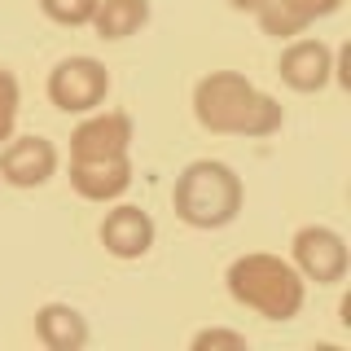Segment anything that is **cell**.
<instances>
[{
    "instance_id": "6da1fadb",
    "label": "cell",
    "mask_w": 351,
    "mask_h": 351,
    "mask_svg": "<svg viewBox=\"0 0 351 351\" xmlns=\"http://www.w3.org/2000/svg\"><path fill=\"white\" fill-rule=\"evenodd\" d=\"M193 119L215 136H272L285 123L277 97L259 93L237 71H211L193 88Z\"/></svg>"
},
{
    "instance_id": "7a4b0ae2",
    "label": "cell",
    "mask_w": 351,
    "mask_h": 351,
    "mask_svg": "<svg viewBox=\"0 0 351 351\" xmlns=\"http://www.w3.org/2000/svg\"><path fill=\"white\" fill-rule=\"evenodd\" d=\"M224 281L233 303L259 312L263 321H294L307 299V281L299 277V268L281 255H263V250L233 259Z\"/></svg>"
},
{
    "instance_id": "3957f363",
    "label": "cell",
    "mask_w": 351,
    "mask_h": 351,
    "mask_svg": "<svg viewBox=\"0 0 351 351\" xmlns=\"http://www.w3.org/2000/svg\"><path fill=\"white\" fill-rule=\"evenodd\" d=\"M241 176L219 158H197L189 162L180 176H176V189H171V206L176 215L184 219L189 228H224L233 224L241 211Z\"/></svg>"
},
{
    "instance_id": "277c9868",
    "label": "cell",
    "mask_w": 351,
    "mask_h": 351,
    "mask_svg": "<svg viewBox=\"0 0 351 351\" xmlns=\"http://www.w3.org/2000/svg\"><path fill=\"white\" fill-rule=\"evenodd\" d=\"M110 97V71L97 58H62L49 71V101L62 114H93Z\"/></svg>"
},
{
    "instance_id": "5b68a950",
    "label": "cell",
    "mask_w": 351,
    "mask_h": 351,
    "mask_svg": "<svg viewBox=\"0 0 351 351\" xmlns=\"http://www.w3.org/2000/svg\"><path fill=\"white\" fill-rule=\"evenodd\" d=\"M132 114L123 110H93L71 132V162H119L132 158Z\"/></svg>"
},
{
    "instance_id": "8992f818",
    "label": "cell",
    "mask_w": 351,
    "mask_h": 351,
    "mask_svg": "<svg viewBox=\"0 0 351 351\" xmlns=\"http://www.w3.org/2000/svg\"><path fill=\"white\" fill-rule=\"evenodd\" d=\"M290 263L299 268L303 281H316V285H338L351 268V255H347V241L343 233H334L329 224H307L294 233L290 241Z\"/></svg>"
},
{
    "instance_id": "52a82bcc",
    "label": "cell",
    "mask_w": 351,
    "mask_h": 351,
    "mask_svg": "<svg viewBox=\"0 0 351 351\" xmlns=\"http://www.w3.org/2000/svg\"><path fill=\"white\" fill-rule=\"evenodd\" d=\"M58 176V145L49 136H9L0 145V180L14 189H40Z\"/></svg>"
},
{
    "instance_id": "ba28073f",
    "label": "cell",
    "mask_w": 351,
    "mask_h": 351,
    "mask_svg": "<svg viewBox=\"0 0 351 351\" xmlns=\"http://www.w3.org/2000/svg\"><path fill=\"white\" fill-rule=\"evenodd\" d=\"M334 49L325 40H290L277 62V75L285 88L294 93H321V88L334 80Z\"/></svg>"
},
{
    "instance_id": "9c48e42d",
    "label": "cell",
    "mask_w": 351,
    "mask_h": 351,
    "mask_svg": "<svg viewBox=\"0 0 351 351\" xmlns=\"http://www.w3.org/2000/svg\"><path fill=\"white\" fill-rule=\"evenodd\" d=\"M338 9H343V0H263L255 9V18H259L263 36L294 40V36H303L316 18H329V14H338Z\"/></svg>"
},
{
    "instance_id": "30bf717a",
    "label": "cell",
    "mask_w": 351,
    "mask_h": 351,
    "mask_svg": "<svg viewBox=\"0 0 351 351\" xmlns=\"http://www.w3.org/2000/svg\"><path fill=\"white\" fill-rule=\"evenodd\" d=\"M101 246L114 259L149 255V246H154V219H149V211L128 206V202L114 206V211H106V219H101Z\"/></svg>"
},
{
    "instance_id": "8fae6325",
    "label": "cell",
    "mask_w": 351,
    "mask_h": 351,
    "mask_svg": "<svg viewBox=\"0 0 351 351\" xmlns=\"http://www.w3.org/2000/svg\"><path fill=\"white\" fill-rule=\"evenodd\" d=\"M36 338L49 351H80V347H88L93 329H88L80 307H71V303H44L40 312H36Z\"/></svg>"
},
{
    "instance_id": "7c38bea8",
    "label": "cell",
    "mask_w": 351,
    "mask_h": 351,
    "mask_svg": "<svg viewBox=\"0 0 351 351\" xmlns=\"http://www.w3.org/2000/svg\"><path fill=\"white\" fill-rule=\"evenodd\" d=\"M71 184L88 202H114L132 184V158L119 162H71Z\"/></svg>"
},
{
    "instance_id": "4fadbf2b",
    "label": "cell",
    "mask_w": 351,
    "mask_h": 351,
    "mask_svg": "<svg viewBox=\"0 0 351 351\" xmlns=\"http://www.w3.org/2000/svg\"><path fill=\"white\" fill-rule=\"evenodd\" d=\"M149 22V0H97L88 27L101 40H128Z\"/></svg>"
},
{
    "instance_id": "5bb4252c",
    "label": "cell",
    "mask_w": 351,
    "mask_h": 351,
    "mask_svg": "<svg viewBox=\"0 0 351 351\" xmlns=\"http://www.w3.org/2000/svg\"><path fill=\"white\" fill-rule=\"evenodd\" d=\"M18 106H22V88H18V75L0 66V145L14 136L18 128Z\"/></svg>"
},
{
    "instance_id": "9a60e30c",
    "label": "cell",
    "mask_w": 351,
    "mask_h": 351,
    "mask_svg": "<svg viewBox=\"0 0 351 351\" xmlns=\"http://www.w3.org/2000/svg\"><path fill=\"white\" fill-rule=\"evenodd\" d=\"M40 9H44V18H53L58 27H88L97 0H40Z\"/></svg>"
},
{
    "instance_id": "2e32d148",
    "label": "cell",
    "mask_w": 351,
    "mask_h": 351,
    "mask_svg": "<svg viewBox=\"0 0 351 351\" xmlns=\"http://www.w3.org/2000/svg\"><path fill=\"white\" fill-rule=\"evenodd\" d=\"M189 347H193V351H215V347L246 351V334H237V329H219V325H211V329H197Z\"/></svg>"
},
{
    "instance_id": "e0dca14e",
    "label": "cell",
    "mask_w": 351,
    "mask_h": 351,
    "mask_svg": "<svg viewBox=\"0 0 351 351\" xmlns=\"http://www.w3.org/2000/svg\"><path fill=\"white\" fill-rule=\"evenodd\" d=\"M263 0H228V9H237V14H255Z\"/></svg>"
}]
</instances>
